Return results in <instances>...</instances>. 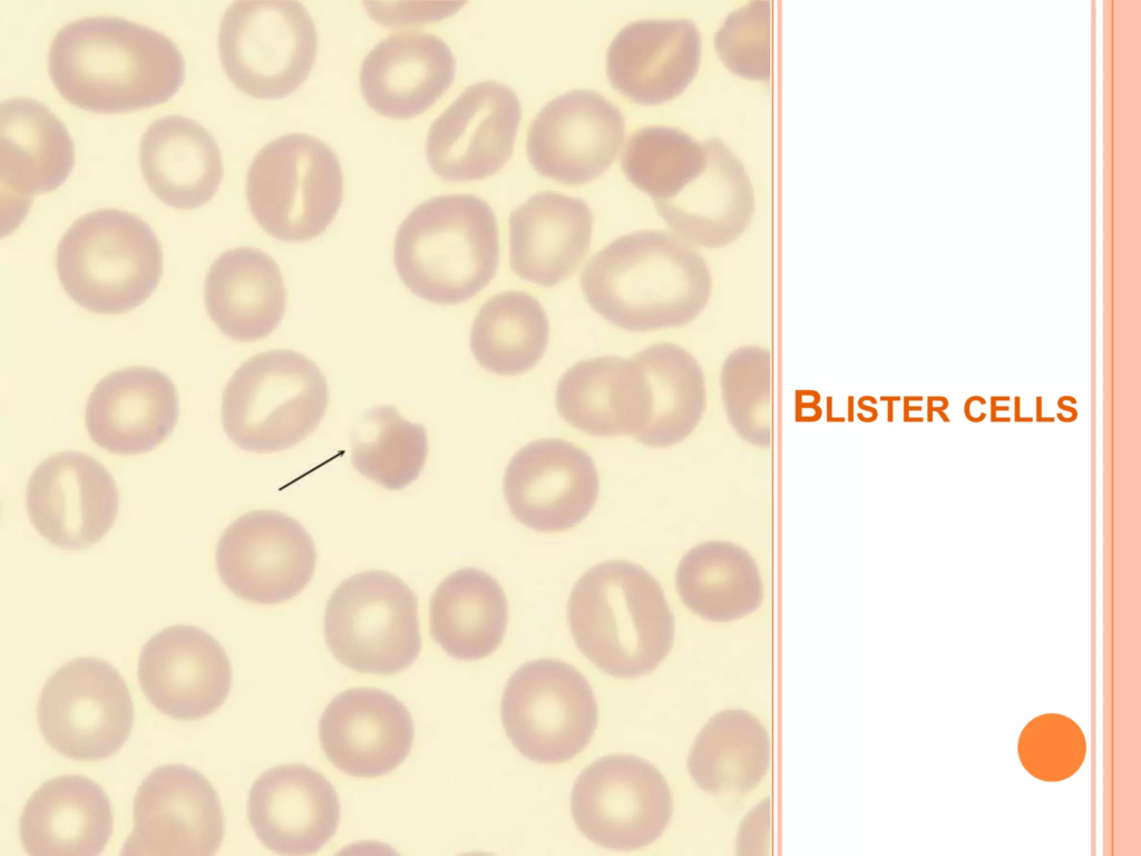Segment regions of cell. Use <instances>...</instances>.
Wrapping results in <instances>:
<instances>
[{"instance_id": "19", "label": "cell", "mask_w": 1141, "mask_h": 856, "mask_svg": "<svg viewBox=\"0 0 1141 856\" xmlns=\"http://www.w3.org/2000/svg\"><path fill=\"white\" fill-rule=\"evenodd\" d=\"M137 677L149 702L176 720L217 710L232 687V668L220 642L188 624L165 628L143 646Z\"/></svg>"}, {"instance_id": "5", "label": "cell", "mask_w": 1141, "mask_h": 856, "mask_svg": "<svg viewBox=\"0 0 1141 856\" xmlns=\"http://www.w3.org/2000/svg\"><path fill=\"white\" fill-rule=\"evenodd\" d=\"M56 269L65 292L99 314H120L143 304L163 273V251L137 215L103 208L76 220L61 237Z\"/></svg>"}, {"instance_id": "28", "label": "cell", "mask_w": 1141, "mask_h": 856, "mask_svg": "<svg viewBox=\"0 0 1141 856\" xmlns=\"http://www.w3.org/2000/svg\"><path fill=\"white\" fill-rule=\"evenodd\" d=\"M556 408L566 422L595 437L635 436L650 415L646 378L634 359L595 357L559 379Z\"/></svg>"}, {"instance_id": "1", "label": "cell", "mask_w": 1141, "mask_h": 856, "mask_svg": "<svg viewBox=\"0 0 1141 856\" xmlns=\"http://www.w3.org/2000/svg\"><path fill=\"white\" fill-rule=\"evenodd\" d=\"M48 71L69 104L123 114L170 99L184 82L185 60L164 33L120 17L96 16L56 32Z\"/></svg>"}, {"instance_id": "8", "label": "cell", "mask_w": 1141, "mask_h": 856, "mask_svg": "<svg viewBox=\"0 0 1141 856\" xmlns=\"http://www.w3.org/2000/svg\"><path fill=\"white\" fill-rule=\"evenodd\" d=\"M324 638L332 654L362 673L394 674L421 650L418 600L397 575L365 571L343 580L324 611Z\"/></svg>"}, {"instance_id": "31", "label": "cell", "mask_w": 1141, "mask_h": 856, "mask_svg": "<svg viewBox=\"0 0 1141 856\" xmlns=\"http://www.w3.org/2000/svg\"><path fill=\"white\" fill-rule=\"evenodd\" d=\"M139 166L152 193L179 210L207 203L223 178L222 154L214 137L182 115L158 118L147 127L139 145Z\"/></svg>"}, {"instance_id": "26", "label": "cell", "mask_w": 1141, "mask_h": 856, "mask_svg": "<svg viewBox=\"0 0 1141 856\" xmlns=\"http://www.w3.org/2000/svg\"><path fill=\"white\" fill-rule=\"evenodd\" d=\"M593 214L578 197L544 191L509 215L510 268L517 276L554 286L570 276L588 252Z\"/></svg>"}, {"instance_id": "41", "label": "cell", "mask_w": 1141, "mask_h": 856, "mask_svg": "<svg viewBox=\"0 0 1141 856\" xmlns=\"http://www.w3.org/2000/svg\"><path fill=\"white\" fill-rule=\"evenodd\" d=\"M770 2L751 1L731 12L714 37L716 55L734 75L769 80Z\"/></svg>"}, {"instance_id": "10", "label": "cell", "mask_w": 1141, "mask_h": 856, "mask_svg": "<svg viewBox=\"0 0 1141 856\" xmlns=\"http://www.w3.org/2000/svg\"><path fill=\"white\" fill-rule=\"evenodd\" d=\"M500 717L526 758L564 762L586 748L597 726V703L585 677L555 659L532 660L508 679Z\"/></svg>"}, {"instance_id": "18", "label": "cell", "mask_w": 1141, "mask_h": 856, "mask_svg": "<svg viewBox=\"0 0 1141 856\" xmlns=\"http://www.w3.org/2000/svg\"><path fill=\"white\" fill-rule=\"evenodd\" d=\"M503 489L510 513L523 525L537 532H563L593 509L598 476L584 449L546 438L528 442L511 457Z\"/></svg>"}, {"instance_id": "34", "label": "cell", "mask_w": 1141, "mask_h": 856, "mask_svg": "<svg viewBox=\"0 0 1141 856\" xmlns=\"http://www.w3.org/2000/svg\"><path fill=\"white\" fill-rule=\"evenodd\" d=\"M675 584L683 604L713 622L755 611L763 599L759 568L744 548L723 541L692 547L680 561Z\"/></svg>"}, {"instance_id": "22", "label": "cell", "mask_w": 1141, "mask_h": 856, "mask_svg": "<svg viewBox=\"0 0 1141 856\" xmlns=\"http://www.w3.org/2000/svg\"><path fill=\"white\" fill-rule=\"evenodd\" d=\"M701 60L696 25L681 19H643L627 23L606 52L611 86L631 101L655 106L680 96Z\"/></svg>"}, {"instance_id": "13", "label": "cell", "mask_w": 1141, "mask_h": 856, "mask_svg": "<svg viewBox=\"0 0 1141 856\" xmlns=\"http://www.w3.org/2000/svg\"><path fill=\"white\" fill-rule=\"evenodd\" d=\"M316 556L314 541L295 518L257 509L224 529L215 562L223 584L236 596L272 605L303 591L314 574Z\"/></svg>"}, {"instance_id": "7", "label": "cell", "mask_w": 1141, "mask_h": 856, "mask_svg": "<svg viewBox=\"0 0 1141 856\" xmlns=\"http://www.w3.org/2000/svg\"><path fill=\"white\" fill-rule=\"evenodd\" d=\"M245 191L252 216L264 232L283 242H306L322 234L340 210L341 164L320 138L283 135L255 155Z\"/></svg>"}, {"instance_id": "2", "label": "cell", "mask_w": 1141, "mask_h": 856, "mask_svg": "<svg viewBox=\"0 0 1141 856\" xmlns=\"http://www.w3.org/2000/svg\"><path fill=\"white\" fill-rule=\"evenodd\" d=\"M589 307L632 332L682 327L706 307L712 278L704 259L662 230L615 239L595 253L581 274Z\"/></svg>"}, {"instance_id": "20", "label": "cell", "mask_w": 1141, "mask_h": 856, "mask_svg": "<svg viewBox=\"0 0 1141 856\" xmlns=\"http://www.w3.org/2000/svg\"><path fill=\"white\" fill-rule=\"evenodd\" d=\"M412 717L391 693L348 689L333 698L319 722L321 748L339 770L376 778L400 766L413 743Z\"/></svg>"}, {"instance_id": "17", "label": "cell", "mask_w": 1141, "mask_h": 856, "mask_svg": "<svg viewBox=\"0 0 1141 856\" xmlns=\"http://www.w3.org/2000/svg\"><path fill=\"white\" fill-rule=\"evenodd\" d=\"M30 522L49 543L62 549H85L113 527L119 493L111 474L80 451H60L43 459L26 487Z\"/></svg>"}, {"instance_id": "15", "label": "cell", "mask_w": 1141, "mask_h": 856, "mask_svg": "<svg viewBox=\"0 0 1141 856\" xmlns=\"http://www.w3.org/2000/svg\"><path fill=\"white\" fill-rule=\"evenodd\" d=\"M624 135V116L615 105L594 90L574 89L537 113L527 132V157L539 175L582 185L611 167Z\"/></svg>"}, {"instance_id": "36", "label": "cell", "mask_w": 1141, "mask_h": 856, "mask_svg": "<svg viewBox=\"0 0 1141 856\" xmlns=\"http://www.w3.org/2000/svg\"><path fill=\"white\" fill-rule=\"evenodd\" d=\"M549 321L537 299L504 291L486 301L470 331V350L487 371L517 376L534 368L546 351Z\"/></svg>"}, {"instance_id": "24", "label": "cell", "mask_w": 1141, "mask_h": 856, "mask_svg": "<svg viewBox=\"0 0 1141 856\" xmlns=\"http://www.w3.org/2000/svg\"><path fill=\"white\" fill-rule=\"evenodd\" d=\"M456 61L439 37L420 31L391 35L365 56L359 81L367 105L389 118L428 110L452 85Z\"/></svg>"}, {"instance_id": "27", "label": "cell", "mask_w": 1141, "mask_h": 856, "mask_svg": "<svg viewBox=\"0 0 1141 856\" xmlns=\"http://www.w3.org/2000/svg\"><path fill=\"white\" fill-rule=\"evenodd\" d=\"M113 809L103 787L80 775L40 785L19 821L25 850L32 856H96L113 835Z\"/></svg>"}, {"instance_id": "29", "label": "cell", "mask_w": 1141, "mask_h": 856, "mask_svg": "<svg viewBox=\"0 0 1141 856\" xmlns=\"http://www.w3.org/2000/svg\"><path fill=\"white\" fill-rule=\"evenodd\" d=\"M75 164V145L61 120L25 97L0 105V181L3 197L29 206L35 195L57 189Z\"/></svg>"}, {"instance_id": "11", "label": "cell", "mask_w": 1141, "mask_h": 856, "mask_svg": "<svg viewBox=\"0 0 1141 856\" xmlns=\"http://www.w3.org/2000/svg\"><path fill=\"white\" fill-rule=\"evenodd\" d=\"M37 721L47 743L75 760H103L127 741L134 704L126 681L105 660L81 656L45 682Z\"/></svg>"}, {"instance_id": "23", "label": "cell", "mask_w": 1141, "mask_h": 856, "mask_svg": "<svg viewBox=\"0 0 1141 856\" xmlns=\"http://www.w3.org/2000/svg\"><path fill=\"white\" fill-rule=\"evenodd\" d=\"M179 415L176 387L144 366L114 371L89 395L85 422L91 440L117 455L148 453L173 432Z\"/></svg>"}, {"instance_id": "30", "label": "cell", "mask_w": 1141, "mask_h": 856, "mask_svg": "<svg viewBox=\"0 0 1141 856\" xmlns=\"http://www.w3.org/2000/svg\"><path fill=\"white\" fill-rule=\"evenodd\" d=\"M204 301L208 315L228 338L253 342L282 321L286 289L276 262L248 246L222 253L207 271Z\"/></svg>"}, {"instance_id": "4", "label": "cell", "mask_w": 1141, "mask_h": 856, "mask_svg": "<svg viewBox=\"0 0 1141 856\" xmlns=\"http://www.w3.org/2000/svg\"><path fill=\"white\" fill-rule=\"evenodd\" d=\"M499 235L490 205L472 194L431 197L399 225L397 273L417 296L459 304L484 290L499 262Z\"/></svg>"}, {"instance_id": "6", "label": "cell", "mask_w": 1141, "mask_h": 856, "mask_svg": "<svg viewBox=\"0 0 1141 856\" xmlns=\"http://www.w3.org/2000/svg\"><path fill=\"white\" fill-rule=\"evenodd\" d=\"M329 402L324 373L292 350L261 352L227 381L221 405L226 436L241 449L275 453L309 437Z\"/></svg>"}, {"instance_id": "33", "label": "cell", "mask_w": 1141, "mask_h": 856, "mask_svg": "<svg viewBox=\"0 0 1141 856\" xmlns=\"http://www.w3.org/2000/svg\"><path fill=\"white\" fill-rule=\"evenodd\" d=\"M770 763V739L750 712L730 709L702 728L687 758L695 784L714 796L734 798L752 790Z\"/></svg>"}, {"instance_id": "25", "label": "cell", "mask_w": 1141, "mask_h": 856, "mask_svg": "<svg viewBox=\"0 0 1141 856\" xmlns=\"http://www.w3.org/2000/svg\"><path fill=\"white\" fill-rule=\"evenodd\" d=\"M700 174L675 197L655 202L659 215L690 245L722 247L750 225L754 193L742 163L719 138H709Z\"/></svg>"}, {"instance_id": "14", "label": "cell", "mask_w": 1141, "mask_h": 856, "mask_svg": "<svg viewBox=\"0 0 1141 856\" xmlns=\"http://www.w3.org/2000/svg\"><path fill=\"white\" fill-rule=\"evenodd\" d=\"M121 855H214L224 837L221 799L196 769L169 763L143 780Z\"/></svg>"}, {"instance_id": "9", "label": "cell", "mask_w": 1141, "mask_h": 856, "mask_svg": "<svg viewBox=\"0 0 1141 856\" xmlns=\"http://www.w3.org/2000/svg\"><path fill=\"white\" fill-rule=\"evenodd\" d=\"M217 46L223 70L237 89L257 99H280L309 77L319 38L298 1H235L221 19Z\"/></svg>"}, {"instance_id": "37", "label": "cell", "mask_w": 1141, "mask_h": 856, "mask_svg": "<svg viewBox=\"0 0 1141 856\" xmlns=\"http://www.w3.org/2000/svg\"><path fill=\"white\" fill-rule=\"evenodd\" d=\"M351 445L352 466L388 490H400L415 481L428 455L425 426L406 420L388 405L361 415Z\"/></svg>"}, {"instance_id": "12", "label": "cell", "mask_w": 1141, "mask_h": 856, "mask_svg": "<svg viewBox=\"0 0 1141 856\" xmlns=\"http://www.w3.org/2000/svg\"><path fill=\"white\" fill-rule=\"evenodd\" d=\"M570 809L577 828L593 843L633 850L664 833L673 801L665 778L651 762L614 753L596 759L579 774Z\"/></svg>"}, {"instance_id": "3", "label": "cell", "mask_w": 1141, "mask_h": 856, "mask_svg": "<svg viewBox=\"0 0 1141 856\" xmlns=\"http://www.w3.org/2000/svg\"><path fill=\"white\" fill-rule=\"evenodd\" d=\"M579 651L615 678L652 672L674 641V616L660 583L644 567L607 561L574 584L567 606Z\"/></svg>"}, {"instance_id": "39", "label": "cell", "mask_w": 1141, "mask_h": 856, "mask_svg": "<svg viewBox=\"0 0 1141 856\" xmlns=\"http://www.w3.org/2000/svg\"><path fill=\"white\" fill-rule=\"evenodd\" d=\"M720 387L726 418L739 437L757 447L771 442V353L758 346L730 352Z\"/></svg>"}, {"instance_id": "16", "label": "cell", "mask_w": 1141, "mask_h": 856, "mask_svg": "<svg viewBox=\"0 0 1141 856\" xmlns=\"http://www.w3.org/2000/svg\"><path fill=\"white\" fill-rule=\"evenodd\" d=\"M521 106L515 91L494 80L467 87L431 124L426 157L445 181H478L498 173L514 150Z\"/></svg>"}, {"instance_id": "35", "label": "cell", "mask_w": 1141, "mask_h": 856, "mask_svg": "<svg viewBox=\"0 0 1141 856\" xmlns=\"http://www.w3.org/2000/svg\"><path fill=\"white\" fill-rule=\"evenodd\" d=\"M650 391V415L634 438L652 448L670 447L686 438L706 407L704 372L699 361L672 342L656 343L633 358Z\"/></svg>"}, {"instance_id": "21", "label": "cell", "mask_w": 1141, "mask_h": 856, "mask_svg": "<svg viewBox=\"0 0 1141 856\" xmlns=\"http://www.w3.org/2000/svg\"><path fill=\"white\" fill-rule=\"evenodd\" d=\"M340 815V799L331 782L303 763L267 769L248 792L251 827L276 854L319 852L335 835Z\"/></svg>"}, {"instance_id": "38", "label": "cell", "mask_w": 1141, "mask_h": 856, "mask_svg": "<svg viewBox=\"0 0 1141 856\" xmlns=\"http://www.w3.org/2000/svg\"><path fill=\"white\" fill-rule=\"evenodd\" d=\"M705 156L704 143L681 129L646 126L630 136L621 168L655 203L675 197L703 169Z\"/></svg>"}, {"instance_id": "40", "label": "cell", "mask_w": 1141, "mask_h": 856, "mask_svg": "<svg viewBox=\"0 0 1141 856\" xmlns=\"http://www.w3.org/2000/svg\"><path fill=\"white\" fill-rule=\"evenodd\" d=\"M1086 742L1080 727L1059 713L1038 716L1023 729L1018 755L1024 768L1035 778L1060 781L1082 765Z\"/></svg>"}, {"instance_id": "32", "label": "cell", "mask_w": 1141, "mask_h": 856, "mask_svg": "<svg viewBox=\"0 0 1141 856\" xmlns=\"http://www.w3.org/2000/svg\"><path fill=\"white\" fill-rule=\"evenodd\" d=\"M507 623L505 592L482 570L464 567L450 573L430 597V635L457 660L490 655L500 645Z\"/></svg>"}]
</instances>
